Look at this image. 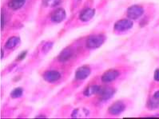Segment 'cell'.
<instances>
[{
	"mask_svg": "<svg viewBox=\"0 0 159 119\" xmlns=\"http://www.w3.org/2000/svg\"><path fill=\"white\" fill-rule=\"evenodd\" d=\"M52 46H53V43H51V42H49V43H46V44L44 45L43 47V52H45V53L48 52L49 50H50V49L52 47Z\"/></svg>",
	"mask_w": 159,
	"mask_h": 119,
	"instance_id": "obj_18",
	"label": "cell"
},
{
	"mask_svg": "<svg viewBox=\"0 0 159 119\" xmlns=\"http://www.w3.org/2000/svg\"><path fill=\"white\" fill-rule=\"evenodd\" d=\"M19 43H20V39L19 37L13 36V37H11L8 39L7 42L5 44V47L8 50H11V49H14L15 47H17Z\"/></svg>",
	"mask_w": 159,
	"mask_h": 119,
	"instance_id": "obj_13",
	"label": "cell"
},
{
	"mask_svg": "<svg viewBox=\"0 0 159 119\" xmlns=\"http://www.w3.org/2000/svg\"><path fill=\"white\" fill-rule=\"evenodd\" d=\"M36 117H46L44 115H43V116H39V115H38Z\"/></svg>",
	"mask_w": 159,
	"mask_h": 119,
	"instance_id": "obj_25",
	"label": "cell"
},
{
	"mask_svg": "<svg viewBox=\"0 0 159 119\" xmlns=\"http://www.w3.org/2000/svg\"><path fill=\"white\" fill-rule=\"evenodd\" d=\"M51 19L55 23H60L66 19V11L62 8H58L51 14Z\"/></svg>",
	"mask_w": 159,
	"mask_h": 119,
	"instance_id": "obj_8",
	"label": "cell"
},
{
	"mask_svg": "<svg viewBox=\"0 0 159 119\" xmlns=\"http://www.w3.org/2000/svg\"><path fill=\"white\" fill-rule=\"evenodd\" d=\"M43 78L46 82H49V83H53V82L59 80L61 78V75L57 71H47V72L44 73Z\"/></svg>",
	"mask_w": 159,
	"mask_h": 119,
	"instance_id": "obj_6",
	"label": "cell"
},
{
	"mask_svg": "<svg viewBox=\"0 0 159 119\" xmlns=\"http://www.w3.org/2000/svg\"><path fill=\"white\" fill-rule=\"evenodd\" d=\"M133 27V22L129 19H121L115 22L114 29L118 32H123L129 30Z\"/></svg>",
	"mask_w": 159,
	"mask_h": 119,
	"instance_id": "obj_3",
	"label": "cell"
},
{
	"mask_svg": "<svg viewBox=\"0 0 159 119\" xmlns=\"http://www.w3.org/2000/svg\"><path fill=\"white\" fill-rule=\"evenodd\" d=\"M105 42V36L102 34L91 35L86 40V47L89 49H97L100 47Z\"/></svg>",
	"mask_w": 159,
	"mask_h": 119,
	"instance_id": "obj_1",
	"label": "cell"
},
{
	"mask_svg": "<svg viewBox=\"0 0 159 119\" xmlns=\"http://www.w3.org/2000/svg\"><path fill=\"white\" fill-rule=\"evenodd\" d=\"M90 68L87 66L79 67L75 72V78L77 80H84L90 75Z\"/></svg>",
	"mask_w": 159,
	"mask_h": 119,
	"instance_id": "obj_7",
	"label": "cell"
},
{
	"mask_svg": "<svg viewBox=\"0 0 159 119\" xmlns=\"http://www.w3.org/2000/svg\"><path fill=\"white\" fill-rule=\"evenodd\" d=\"M153 78L154 80L157 81V82H159V69H157L154 72V75H153Z\"/></svg>",
	"mask_w": 159,
	"mask_h": 119,
	"instance_id": "obj_22",
	"label": "cell"
},
{
	"mask_svg": "<svg viewBox=\"0 0 159 119\" xmlns=\"http://www.w3.org/2000/svg\"><path fill=\"white\" fill-rule=\"evenodd\" d=\"M26 0H10L8 2V7L14 11H17L24 6Z\"/></svg>",
	"mask_w": 159,
	"mask_h": 119,
	"instance_id": "obj_12",
	"label": "cell"
},
{
	"mask_svg": "<svg viewBox=\"0 0 159 119\" xmlns=\"http://www.w3.org/2000/svg\"><path fill=\"white\" fill-rule=\"evenodd\" d=\"M79 109H75L71 114V117H79Z\"/></svg>",
	"mask_w": 159,
	"mask_h": 119,
	"instance_id": "obj_19",
	"label": "cell"
},
{
	"mask_svg": "<svg viewBox=\"0 0 159 119\" xmlns=\"http://www.w3.org/2000/svg\"><path fill=\"white\" fill-rule=\"evenodd\" d=\"M120 73L116 70H109L106 71L102 76V81L105 83H109L113 81L116 80L117 78L119 77Z\"/></svg>",
	"mask_w": 159,
	"mask_h": 119,
	"instance_id": "obj_5",
	"label": "cell"
},
{
	"mask_svg": "<svg viewBox=\"0 0 159 119\" xmlns=\"http://www.w3.org/2000/svg\"><path fill=\"white\" fill-rule=\"evenodd\" d=\"M62 0H43V5L45 7H54L59 5Z\"/></svg>",
	"mask_w": 159,
	"mask_h": 119,
	"instance_id": "obj_16",
	"label": "cell"
},
{
	"mask_svg": "<svg viewBox=\"0 0 159 119\" xmlns=\"http://www.w3.org/2000/svg\"><path fill=\"white\" fill-rule=\"evenodd\" d=\"M26 54H27V52L26 51H23V53H21L20 54H19V56H18V58H17V61H21V60H23V58L26 57Z\"/></svg>",
	"mask_w": 159,
	"mask_h": 119,
	"instance_id": "obj_20",
	"label": "cell"
},
{
	"mask_svg": "<svg viewBox=\"0 0 159 119\" xmlns=\"http://www.w3.org/2000/svg\"><path fill=\"white\" fill-rule=\"evenodd\" d=\"M100 86H98V85H93V86H88L83 92V94L86 96V97H90L93 94H96L99 92L100 90Z\"/></svg>",
	"mask_w": 159,
	"mask_h": 119,
	"instance_id": "obj_14",
	"label": "cell"
},
{
	"mask_svg": "<svg viewBox=\"0 0 159 119\" xmlns=\"http://www.w3.org/2000/svg\"><path fill=\"white\" fill-rule=\"evenodd\" d=\"M94 14H95V10L91 9V8H86L81 12L79 19L83 22H87L94 17Z\"/></svg>",
	"mask_w": 159,
	"mask_h": 119,
	"instance_id": "obj_10",
	"label": "cell"
},
{
	"mask_svg": "<svg viewBox=\"0 0 159 119\" xmlns=\"http://www.w3.org/2000/svg\"><path fill=\"white\" fill-rule=\"evenodd\" d=\"M4 26H5V18H4V15L2 13L1 15V30H3Z\"/></svg>",
	"mask_w": 159,
	"mask_h": 119,
	"instance_id": "obj_21",
	"label": "cell"
},
{
	"mask_svg": "<svg viewBox=\"0 0 159 119\" xmlns=\"http://www.w3.org/2000/svg\"><path fill=\"white\" fill-rule=\"evenodd\" d=\"M147 107L150 110H155L159 108V98H155L153 95L148 101Z\"/></svg>",
	"mask_w": 159,
	"mask_h": 119,
	"instance_id": "obj_15",
	"label": "cell"
},
{
	"mask_svg": "<svg viewBox=\"0 0 159 119\" xmlns=\"http://www.w3.org/2000/svg\"><path fill=\"white\" fill-rule=\"evenodd\" d=\"M23 88H21V87L15 88L13 91L11 93V97L12 98H18L22 97V96H23Z\"/></svg>",
	"mask_w": 159,
	"mask_h": 119,
	"instance_id": "obj_17",
	"label": "cell"
},
{
	"mask_svg": "<svg viewBox=\"0 0 159 119\" xmlns=\"http://www.w3.org/2000/svg\"><path fill=\"white\" fill-rule=\"evenodd\" d=\"M72 56H73V50L70 47H66L60 53L58 59L61 62H65L68 61Z\"/></svg>",
	"mask_w": 159,
	"mask_h": 119,
	"instance_id": "obj_11",
	"label": "cell"
},
{
	"mask_svg": "<svg viewBox=\"0 0 159 119\" xmlns=\"http://www.w3.org/2000/svg\"><path fill=\"white\" fill-rule=\"evenodd\" d=\"M114 93H115V89L114 88L104 86V87L100 88V90L98 93V94L101 100L107 101L114 96Z\"/></svg>",
	"mask_w": 159,
	"mask_h": 119,
	"instance_id": "obj_4",
	"label": "cell"
},
{
	"mask_svg": "<svg viewBox=\"0 0 159 119\" xmlns=\"http://www.w3.org/2000/svg\"><path fill=\"white\" fill-rule=\"evenodd\" d=\"M125 105L122 102H116L109 108V113L112 115H119L125 110Z\"/></svg>",
	"mask_w": 159,
	"mask_h": 119,
	"instance_id": "obj_9",
	"label": "cell"
},
{
	"mask_svg": "<svg viewBox=\"0 0 159 119\" xmlns=\"http://www.w3.org/2000/svg\"><path fill=\"white\" fill-rule=\"evenodd\" d=\"M144 13V9L139 5H133L129 7L126 11V15L129 19H139Z\"/></svg>",
	"mask_w": 159,
	"mask_h": 119,
	"instance_id": "obj_2",
	"label": "cell"
},
{
	"mask_svg": "<svg viewBox=\"0 0 159 119\" xmlns=\"http://www.w3.org/2000/svg\"><path fill=\"white\" fill-rule=\"evenodd\" d=\"M153 96L155 98H159V90H157V91H156L155 93L153 94Z\"/></svg>",
	"mask_w": 159,
	"mask_h": 119,
	"instance_id": "obj_23",
	"label": "cell"
},
{
	"mask_svg": "<svg viewBox=\"0 0 159 119\" xmlns=\"http://www.w3.org/2000/svg\"><path fill=\"white\" fill-rule=\"evenodd\" d=\"M4 57V51L3 50H1V58H3Z\"/></svg>",
	"mask_w": 159,
	"mask_h": 119,
	"instance_id": "obj_24",
	"label": "cell"
}]
</instances>
